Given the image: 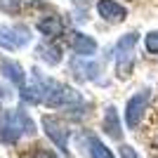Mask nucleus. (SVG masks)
<instances>
[{
    "mask_svg": "<svg viewBox=\"0 0 158 158\" xmlns=\"http://www.w3.org/2000/svg\"><path fill=\"white\" fill-rule=\"evenodd\" d=\"M24 135H35V125L24 109H7L0 113V144H17Z\"/></svg>",
    "mask_w": 158,
    "mask_h": 158,
    "instance_id": "nucleus-1",
    "label": "nucleus"
},
{
    "mask_svg": "<svg viewBox=\"0 0 158 158\" xmlns=\"http://www.w3.org/2000/svg\"><path fill=\"white\" fill-rule=\"evenodd\" d=\"M137 33H125L120 35L118 43H116V73L118 78H130L132 71H135V61H137Z\"/></svg>",
    "mask_w": 158,
    "mask_h": 158,
    "instance_id": "nucleus-2",
    "label": "nucleus"
},
{
    "mask_svg": "<svg viewBox=\"0 0 158 158\" xmlns=\"http://www.w3.org/2000/svg\"><path fill=\"white\" fill-rule=\"evenodd\" d=\"M80 104H85L83 94L78 90H73L71 85H64V83H57V80L52 83L50 94L45 99V106H50V109H66V111H73Z\"/></svg>",
    "mask_w": 158,
    "mask_h": 158,
    "instance_id": "nucleus-3",
    "label": "nucleus"
},
{
    "mask_svg": "<svg viewBox=\"0 0 158 158\" xmlns=\"http://www.w3.org/2000/svg\"><path fill=\"white\" fill-rule=\"evenodd\" d=\"M52 83H54L52 78L43 76L40 71H33L31 83H26V85H24V90H19V92H21V99H24L26 104H45V99H47V94H50Z\"/></svg>",
    "mask_w": 158,
    "mask_h": 158,
    "instance_id": "nucleus-4",
    "label": "nucleus"
},
{
    "mask_svg": "<svg viewBox=\"0 0 158 158\" xmlns=\"http://www.w3.org/2000/svg\"><path fill=\"white\" fill-rule=\"evenodd\" d=\"M43 130L50 139H52V144L59 149L64 156H69V137H71V130L66 123H61L59 118H54V116H43Z\"/></svg>",
    "mask_w": 158,
    "mask_h": 158,
    "instance_id": "nucleus-5",
    "label": "nucleus"
},
{
    "mask_svg": "<svg viewBox=\"0 0 158 158\" xmlns=\"http://www.w3.org/2000/svg\"><path fill=\"white\" fill-rule=\"evenodd\" d=\"M149 99H151V92L149 90H139L137 94H132L125 104V123L130 130H137V125L142 123L146 113V106H149Z\"/></svg>",
    "mask_w": 158,
    "mask_h": 158,
    "instance_id": "nucleus-6",
    "label": "nucleus"
},
{
    "mask_svg": "<svg viewBox=\"0 0 158 158\" xmlns=\"http://www.w3.org/2000/svg\"><path fill=\"white\" fill-rule=\"evenodd\" d=\"M31 43V31L26 26H0V47L5 50H21Z\"/></svg>",
    "mask_w": 158,
    "mask_h": 158,
    "instance_id": "nucleus-7",
    "label": "nucleus"
},
{
    "mask_svg": "<svg viewBox=\"0 0 158 158\" xmlns=\"http://www.w3.org/2000/svg\"><path fill=\"white\" fill-rule=\"evenodd\" d=\"M78 144H80V149H83V153H85L87 158H113L111 149H109L97 135H92V132H83L78 137Z\"/></svg>",
    "mask_w": 158,
    "mask_h": 158,
    "instance_id": "nucleus-8",
    "label": "nucleus"
},
{
    "mask_svg": "<svg viewBox=\"0 0 158 158\" xmlns=\"http://www.w3.org/2000/svg\"><path fill=\"white\" fill-rule=\"evenodd\" d=\"M97 14L104 21H109V24H120V21H125L127 10L123 5H118L116 0H99L97 2Z\"/></svg>",
    "mask_w": 158,
    "mask_h": 158,
    "instance_id": "nucleus-9",
    "label": "nucleus"
},
{
    "mask_svg": "<svg viewBox=\"0 0 158 158\" xmlns=\"http://www.w3.org/2000/svg\"><path fill=\"white\" fill-rule=\"evenodd\" d=\"M0 73H2V76H5L14 87L24 90V85H26V73H24V69H21L19 61L2 59V61H0Z\"/></svg>",
    "mask_w": 158,
    "mask_h": 158,
    "instance_id": "nucleus-10",
    "label": "nucleus"
},
{
    "mask_svg": "<svg viewBox=\"0 0 158 158\" xmlns=\"http://www.w3.org/2000/svg\"><path fill=\"white\" fill-rule=\"evenodd\" d=\"M102 130L109 135L111 139H123V123H120L118 118V111H116V106H106V111H104V120H102Z\"/></svg>",
    "mask_w": 158,
    "mask_h": 158,
    "instance_id": "nucleus-11",
    "label": "nucleus"
},
{
    "mask_svg": "<svg viewBox=\"0 0 158 158\" xmlns=\"http://www.w3.org/2000/svg\"><path fill=\"white\" fill-rule=\"evenodd\" d=\"M71 47H73V52H76V57L87 59V57H92L97 52V40L92 35H85V33H73Z\"/></svg>",
    "mask_w": 158,
    "mask_h": 158,
    "instance_id": "nucleus-12",
    "label": "nucleus"
},
{
    "mask_svg": "<svg viewBox=\"0 0 158 158\" xmlns=\"http://www.w3.org/2000/svg\"><path fill=\"white\" fill-rule=\"evenodd\" d=\"M61 19L59 17H54V14H50V17H43V19L38 21V31L45 35V38H57L61 33Z\"/></svg>",
    "mask_w": 158,
    "mask_h": 158,
    "instance_id": "nucleus-13",
    "label": "nucleus"
},
{
    "mask_svg": "<svg viewBox=\"0 0 158 158\" xmlns=\"http://www.w3.org/2000/svg\"><path fill=\"white\" fill-rule=\"evenodd\" d=\"M38 57L45 61V64L57 66L61 61V47L57 45V43H43V45L38 47Z\"/></svg>",
    "mask_w": 158,
    "mask_h": 158,
    "instance_id": "nucleus-14",
    "label": "nucleus"
},
{
    "mask_svg": "<svg viewBox=\"0 0 158 158\" xmlns=\"http://www.w3.org/2000/svg\"><path fill=\"white\" fill-rule=\"evenodd\" d=\"M144 45L151 54H158V31H149L144 38Z\"/></svg>",
    "mask_w": 158,
    "mask_h": 158,
    "instance_id": "nucleus-15",
    "label": "nucleus"
},
{
    "mask_svg": "<svg viewBox=\"0 0 158 158\" xmlns=\"http://www.w3.org/2000/svg\"><path fill=\"white\" fill-rule=\"evenodd\" d=\"M31 158H59L54 151H50V149H45V146H35V151L31 153Z\"/></svg>",
    "mask_w": 158,
    "mask_h": 158,
    "instance_id": "nucleus-16",
    "label": "nucleus"
},
{
    "mask_svg": "<svg viewBox=\"0 0 158 158\" xmlns=\"http://www.w3.org/2000/svg\"><path fill=\"white\" fill-rule=\"evenodd\" d=\"M120 158H142L130 144H120Z\"/></svg>",
    "mask_w": 158,
    "mask_h": 158,
    "instance_id": "nucleus-17",
    "label": "nucleus"
},
{
    "mask_svg": "<svg viewBox=\"0 0 158 158\" xmlns=\"http://www.w3.org/2000/svg\"><path fill=\"white\" fill-rule=\"evenodd\" d=\"M19 2H21V0H0V7L7 10V12H14V10L19 7Z\"/></svg>",
    "mask_w": 158,
    "mask_h": 158,
    "instance_id": "nucleus-18",
    "label": "nucleus"
},
{
    "mask_svg": "<svg viewBox=\"0 0 158 158\" xmlns=\"http://www.w3.org/2000/svg\"><path fill=\"white\" fill-rule=\"evenodd\" d=\"M156 149H158V139H156Z\"/></svg>",
    "mask_w": 158,
    "mask_h": 158,
    "instance_id": "nucleus-19",
    "label": "nucleus"
}]
</instances>
